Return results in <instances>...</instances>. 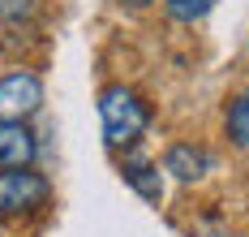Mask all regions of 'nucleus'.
Returning <instances> with one entry per match:
<instances>
[{
    "instance_id": "nucleus-1",
    "label": "nucleus",
    "mask_w": 249,
    "mask_h": 237,
    "mask_svg": "<svg viewBox=\"0 0 249 237\" xmlns=\"http://www.w3.org/2000/svg\"><path fill=\"white\" fill-rule=\"evenodd\" d=\"M99 121H103V142L112 151H133L150 125V104L133 86L116 82V86H103L99 95Z\"/></svg>"
},
{
    "instance_id": "nucleus-2",
    "label": "nucleus",
    "mask_w": 249,
    "mask_h": 237,
    "mask_svg": "<svg viewBox=\"0 0 249 237\" xmlns=\"http://www.w3.org/2000/svg\"><path fill=\"white\" fill-rule=\"evenodd\" d=\"M52 203V181L30 168H0V220H26Z\"/></svg>"
},
{
    "instance_id": "nucleus-3",
    "label": "nucleus",
    "mask_w": 249,
    "mask_h": 237,
    "mask_svg": "<svg viewBox=\"0 0 249 237\" xmlns=\"http://www.w3.org/2000/svg\"><path fill=\"white\" fill-rule=\"evenodd\" d=\"M43 108V78L35 69H9L0 78V121H30Z\"/></svg>"
},
{
    "instance_id": "nucleus-4",
    "label": "nucleus",
    "mask_w": 249,
    "mask_h": 237,
    "mask_svg": "<svg viewBox=\"0 0 249 237\" xmlns=\"http://www.w3.org/2000/svg\"><path fill=\"white\" fill-rule=\"evenodd\" d=\"M35 156L39 142L26 121H0V168H30Z\"/></svg>"
},
{
    "instance_id": "nucleus-5",
    "label": "nucleus",
    "mask_w": 249,
    "mask_h": 237,
    "mask_svg": "<svg viewBox=\"0 0 249 237\" xmlns=\"http://www.w3.org/2000/svg\"><path fill=\"white\" fill-rule=\"evenodd\" d=\"M163 168L172 173L176 181H202L211 173V156L202 147H194V142H172L163 151Z\"/></svg>"
},
{
    "instance_id": "nucleus-6",
    "label": "nucleus",
    "mask_w": 249,
    "mask_h": 237,
    "mask_svg": "<svg viewBox=\"0 0 249 237\" xmlns=\"http://www.w3.org/2000/svg\"><path fill=\"white\" fill-rule=\"evenodd\" d=\"M121 173H124V181L133 185L146 203H159V198H163V181H159V164H155V159H146V156H124Z\"/></svg>"
},
{
    "instance_id": "nucleus-7",
    "label": "nucleus",
    "mask_w": 249,
    "mask_h": 237,
    "mask_svg": "<svg viewBox=\"0 0 249 237\" xmlns=\"http://www.w3.org/2000/svg\"><path fill=\"white\" fill-rule=\"evenodd\" d=\"M224 130H228V138H232V147H245V151H249V95H245V91L228 104Z\"/></svg>"
},
{
    "instance_id": "nucleus-8",
    "label": "nucleus",
    "mask_w": 249,
    "mask_h": 237,
    "mask_svg": "<svg viewBox=\"0 0 249 237\" xmlns=\"http://www.w3.org/2000/svg\"><path fill=\"white\" fill-rule=\"evenodd\" d=\"M211 9H215V0H163V13H168L172 22H185V26L202 22Z\"/></svg>"
},
{
    "instance_id": "nucleus-9",
    "label": "nucleus",
    "mask_w": 249,
    "mask_h": 237,
    "mask_svg": "<svg viewBox=\"0 0 249 237\" xmlns=\"http://www.w3.org/2000/svg\"><path fill=\"white\" fill-rule=\"evenodd\" d=\"M39 18V0H0V26H30Z\"/></svg>"
},
{
    "instance_id": "nucleus-10",
    "label": "nucleus",
    "mask_w": 249,
    "mask_h": 237,
    "mask_svg": "<svg viewBox=\"0 0 249 237\" xmlns=\"http://www.w3.org/2000/svg\"><path fill=\"white\" fill-rule=\"evenodd\" d=\"M124 9H129V13H142V9H150V4H155V0H121Z\"/></svg>"
},
{
    "instance_id": "nucleus-11",
    "label": "nucleus",
    "mask_w": 249,
    "mask_h": 237,
    "mask_svg": "<svg viewBox=\"0 0 249 237\" xmlns=\"http://www.w3.org/2000/svg\"><path fill=\"white\" fill-rule=\"evenodd\" d=\"M245 95H249V86H245Z\"/></svg>"
}]
</instances>
